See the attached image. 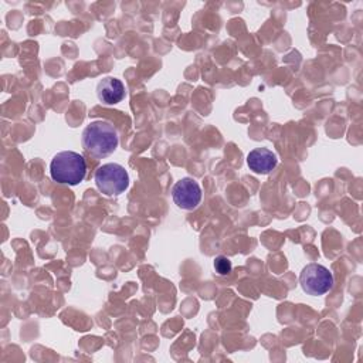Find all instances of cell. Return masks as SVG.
Returning a JSON list of instances; mask_svg holds the SVG:
<instances>
[{"instance_id": "obj_4", "label": "cell", "mask_w": 363, "mask_h": 363, "mask_svg": "<svg viewBox=\"0 0 363 363\" xmlns=\"http://www.w3.org/2000/svg\"><path fill=\"white\" fill-rule=\"evenodd\" d=\"M299 284L308 295L319 296L333 288L335 279L332 272L325 265L311 262L302 268L299 275Z\"/></svg>"}, {"instance_id": "obj_1", "label": "cell", "mask_w": 363, "mask_h": 363, "mask_svg": "<svg viewBox=\"0 0 363 363\" xmlns=\"http://www.w3.org/2000/svg\"><path fill=\"white\" fill-rule=\"evenodd\" d=\"M81 143L88 155L95 159H104L112 155L118 147L119 139L116 128L109 121H92L82 130Z\"/></svg>"}, {"instance_id": "obj_7", "label": "cell", "mask_w": 363, "mask_h": 363, "mask_svg": "<svg viewBox=\"0 0 363 363\" xmlns=\"http://www.w3.org/2000/svg\"><path fill=\"white\" fill-rule=\"evenodd\" d=\"M96 96L104 105H115L125 98V85L115 77H105L96 85Z\"/></svg>"}, {"instance_id": "obj_8", "label": "cell", "mask_w": 363, "mask_h": 363, "mask_svg": "<svg viewBox=\"0 0 363 363\" xmlns=\"http://www.w3.org/2000/svg\"><path fill=\"white\" fill-rule=\"evenodd\" d=\"M214 269L218 275H228L233 269L231 261L225 255H218L214 259Z\"/></svg>"}, {"instance_id": "obj_6", "label": "cell", "mask_w": 363, "mask_h": 363, "mask_svg": "<svg viewBox=\"0 0 363 363\" xmlns=\"http://www.w3.org/2000/svg\"><path fill=\"white\" fill-rule=\"evenodd\" d=\"M247 164L254 173L268 174L277 167L278 157L272 150L267 147H255L248 153Z\"/></svg>"}, {"instance_id": "obj_3", "label": "cell", "mask_w": 363, "mask_h": 363, "mask_svg": "<svg viewBox=\"0 0 363 363\" xmlns=\"http://www.w3.org/2000/svg\"><path fill=\"white\" fill-rule=\"evenodd\" d=\"M95 184L105 196H119L129 187V174L119 163H105L95 170Z\"/></svg>"}, {"instance_id": "obj_2", "label": "cell", "mask_w": 363, "mask_h": 363, "mask_svg": "<svg viewBox=\"0 0 363 363\" xmlns=\"http://www.w3.org/2000/svg\"><path fill=\"white\" fill-rule=\"evenodd\" d=\"M51 179L60 184L75 186L85 179L86 160L74 150H62L54 155L50 163Z\"/></svg>"}, {"instance_id": "obj_5", "label": "cell", "mask_w": 363, "mask_h": 363, "mask_svg": "<svg viewBox=\"0 0 363 363\" xmlns=\"http://www.w3.org/2000/svg\"><path fill=\"white\" fill-rule=\"evenodd\" d=\"M174 204L182 210H194L201 201V187L191 177H183L172 189Z\"/></svg>"}]
</instances>
